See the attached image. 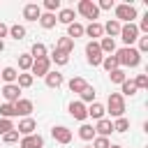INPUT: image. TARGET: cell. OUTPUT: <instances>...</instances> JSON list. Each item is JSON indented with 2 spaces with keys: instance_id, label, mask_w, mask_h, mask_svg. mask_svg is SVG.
<instances>
[{
  "instance_id": "cell-1",
  "label": "cell",
  "mask_w": 148,
  "mask_h": 148,
  "mask_svg": "<svg viewBox=\"0 0 148 148\" xmlns=\"http://www.w3.org/2000/svg\"><path fill=\"white\" fill-rule=\"evenodd\" d=\"M116 58H118V65H125V67H136L141 62V53L134 46H123L116 53Z\"/></svg>"
},
{
  "instance_id": "cell-2",
  "label": "cell",
  "mask_w": 148,
  "mask_h": 148,
  "mask_svg": "<svg viewBox=\"0 0 148 148\" xmlns=\"http://www.w3.org/2000/svg\"><path fill=\"white\" fill-rule=\"evenodd\" d=\"M106 109H109V113L113 118H123V113H125V99H123V95L120 92H111L109 102H106Z\"/></svg>"
},
{
  "instance_id": "cell-3",
  "label": "cell",
  "mask_w": 148,
  "mask_h": 148,
  "mask_svg": "<svg viewBox=\"0 0 148 148\" xmlns=\"http://www.w3.org/2000/svg\"><path fill=\"white\" fill-rule=\"evenodd\" d=\"M76 9H79V14H81V16L90 18V23L99 16V9H97V5H95L92 0H81V2L76 5Z\"/></svg>"
},
{
  "instance_id": "cell-4",
  "label": "cell",
  "mask_w": 148,
  "mask_h": 148,
  "mask_svg": "<svg viewBox=\"0 0 148 148\" xmlns=\"http://www.w3.org/2000/svg\"><path fill=\"white\" fill-rule=\"evenodd\" d=\"M136 18V7L134 5H116V21L120 23V21H127V23H132Z\"/></svg>"
},
{
  "instance_id": "cell-5",
  "label": "cell",
  "mask_w": 148,
  "mask_h": 148,
  "mask_svg": "<svg viewBox=\"0 0 148 148\" xmlns=\"http://www.w3.org/2000/svg\"><path fill=\"white\" fill-rule=\"evenodd\" d=\"M86 58H88V62H90L92 67L102 65L104 56H102V51H99V44H97V42H88V44H86Z\"/></svg>"
},
{
  "instance_id": "cell-6",
  "label": "cell",
  "mask_w": 148,
  "mask_h": 148,
  "mask_svg": "<svg viewBox=\"0 0 148 148\" xmlns=\"http://www.w3.org/2000/svg\"><path fill=\"white\" fill-rule=\"evenodd\" d=\"M120 39H123L127 46H132V44L139 39V28H136L134 23H125V25L120 28Z\"/></svg>"
},
{
  "instance_id": "cell-7",
  "label": "cell",
  "mask_w": 148,
  "mask_h": 148,
  "mask_svg": "<svg viewBox=\"0 0 148 148\" xmlns=\"http://www.w3.org/2000/svg\"><path fill=\"white\" fill-rule=\"evenodd\" d=\"M32 76H46L49 72H51V60L49 58H39V60H35L32 62Z\"/></svg>"
},
{
  "instance_id": "cell-8",
  "label": "cell",
  "mask_w": 148,
  "mask_h": 148,
  "mask_svg": "<svg viewBox=\"0 0 148 148\" xmlns=\"http://www.w3.org/2000/svg\"><path fill=\"white\" fill-rule=\"evenodd\" d=\"M18 95H21V88H18L16 83H5V88H2V97H5L9 104H16V102L21 99Z\"/></svg>"
},
{
  "instance_id": "cell-9",
  "label": "cell",
  "mask_w": 148,
  "mask_h": 148,
  "mask_svg": "<svg viewBox=\"0 0 148 148\" xmlns=\"http://www.w3.org/2000/svg\"><path fill=\"white\" fill-rule=\"evenodd\" d=\"M51 136L58 141V143H69L72 141V130H67L65 125H58L51 130Z\"/></svg>"
},
{
  "instance_id": "cell-10",
  "label": "cell",
  "mask_w": 148,
  "mask_h": 148,
  "mask_svg": "<svg viewBox=\"0 0 148 148\" xmlns=\"http://www.w3.org/2000/svg\"><path fill=\"white\" fill-rule=\"evenodd\" d=\"M39 16H42V7H39V5L30 2V5L23 7V18H25V21H39Z\"/></svg>"
},
{
  "instance_id": "cell-11",
  "label": "cell",
  "mask_w": 148,
  "mask_h": 148,
  "mask_svg": "<svg viewBox=\"0 0 148 148\" xmlns=\"http://www.w3.org/2000/svg\"><path fill=\"white\" fill-rule=\"evenodd\" d=\"M69 113L74 120H86L88 118V111H86V104L83 102H72L69 104Z\"/></svg>"
},
{
  "instance_id": "cell-12",
  "label": "cell",
  "mask_w": 148,
  "mask_h": 148,
  "mask_svg": "<svg viewBox=\"0 0 148 148\" xmlns=\"http://www.w3.org/2000/svg\"><path fill=\"white\" fill-rule=\"evenodd\" d=\"M21 148H44V139L39 134H28L21 139Z\"/></svg>"
},
{
  "instance_id": "cell-13",
  "label": "cell",
  "mask_w": 148,
  "mask_h": 148,
  "mask_svg": "<svg viewBox=\"0 0 148 148\" xmlns=\"http://www.w3.org/2000/svg\"><path fill=\"white\" fill-rule=\"evenodd\" d=\"M35 127H37V123H35L32 118H23V120L18 123L16 132H18V134H23V136H28V134H35Z\"/></svg>"
},
{
  "instance_id": "cell-14",
  "label": "cell",
  "mask_w": 148,
  "mask_h": 148,
  "mask_svg": "<svg viewBox=\"0 0 148 148\" xmlns=\"http://www.w3.org/2000/svg\"><path fill=\"white\" fill-rule=\"evenodd\" d=\"M92 130H95L99 136H109V134L113 132V123H111V120H106V118H102V120H97V125H95Z\"/></svg>"
},
{
  "instance_id": "cell-15",
  "label": "cell",
  "mask_w": 148,
  "mask_h": 148,
  "mask_svg": "<svg viewBox=\"0 0 148 148\" xmlns=\"http://www.w3.org/2000/svg\"><path fill=\"white\" fill-rule=\"evenodd\" d=\"M14 109H16V116H30L32 113V102L30 99H18L16 104H14Z\"/></svg>"
},
{
  "instance_id": "cell-16",
  "label": "cell",
  "mask_w": 148,
  "mask_h": 148,
  "mask_svg": "<svg viewBox=\"0 0 148 148\" xmlns=\"http://www.w3.org/2000/svg\"><path fill=\"white\" fill-rule=\"evenodd\" d=\"M86 111H88V116H90V118H95V120H102V118H104V113H106V109H104L99 102H92Z\"/></svg>"
},
{
  "instance_id": "cell-17",
  "label": "cell",
  "mask_w": 148,
  "mask_h": 148,
  "mask_svg": "<svg viewBox=\"0 0 148 148\" xmlns=\"http://www.w3.org/2000/svg\"><path fill=\"white\" fill-rule=\"evenodd\" d=\"M44 79H46V86H49V88H60V86H62V81H65L60 72H49Z\"/></svg>"
},
{
  "instance_id": "cell-18",
  "label": "cell",
  "mask_w": 148,
  "mask_h": 148,
  "mask_svg": "<svg viewBox=\"0 0 148 148\" xmlns=\"http://www.w3.org/2000/svg\"><path fill=\"white\" fill-rule=\"evenodd\" d=\"M83 35H88V37H102L104 35V28H102V23L92 21L88 28H83Z\"/></svg>"
},
{
  "instance_id": "cell-19",
  "label": "cell",
  "mask_w": 148,
  "mask_h": 148,
  "mask_svg": "<svg viewBox=\"0 0 148 148\" xmlns=\"http://www.w3.org/2000/svg\"><path fill=\"white\" fill-rule=\"evenodd\" d=\"M56 21H60V23H65V25L74 23V9H72V7L60 9V14H58V18H56Z\"/></svg>"
},
{
  "instance_id": "cell-20",
  "label": "cell",
  "mask_w": 148,
  "mask_h": 148,
  "mask_svg": "<svg viewBox=\"0 0 148 148\" xmlns=\"http://www.w3.org/2000/svg\"><path fill=\"white\" fill-rule=\"evenodd\" d=\"M56 49L62 51V53H72V51H74V39H69V37H60L58 44H56Z\"/></svg>"
},
{
  "instance_id": "cell-21",
  "label": "cell",
  "mask_w": 148,
  "mask_h": 148,
  "mask_svg": "<svg viewBox=\"0 0 148 148\" xmlns=\"http://www.w3.org/2000/svg\"><path fill=\"white\" fill-rule=\"evenodd\" d=\"M67 37H69V39L83 37V25H81V23H76V21H74V23H69V25H67Z\"/></svg>"
},
{
  "instance_id": "cell-22",
  "label": "cell",
  "mask_w": 148,
  "mask_h": 148,
  "mask_svg": "<svg viewBox=\"0 0 148 148\" xmlns=\"http://www.w3.org/2000/svg\"><path fill=\"white\" fill-rule=\"evenodd\" d=\"M39 25H42L44 30H51V28L56 25V14H49V12L42 14V16H39Z\"/></svg>"
},
{
  "instance_id": "cell-23",
  "label": "cell",
  "mask_w": 148,
  "mask_h": 148,
  "mask_svg": "<svg viewBox=\"0 0 148 148\" xmlns=\"http://www.w3.org/2000/svg\"><path fill=\"white\" fill-rule=\"evenodd\" d=\"M104 28V32H109V37H113V35H120V23L116 21V18H111V21H106V25H102Z\"/></svg>"
},
{
  "instance_id": "cell-24",
  "label": "cell",
  "mask_w": 148,
  "mask_h": 148,
  "mask_svg": "<svg viewBox=\"0 0 148 148\" xmlns=\"http://www.w3.org/2000/svg\"><path fill=\"white\" fill-rule=\"evenodd\" d=\"M99 51H102V53H113V51H116V42H113V37H102V42H99Z\"/></svg>"
},
{
  "instance_id": "cell-25",
  "label": "cell",
  "mask_w": 148,
  "mask_h": 148,
  "mask_svg": "<svg viewBox=\"0 0 148 148\" xmlns=\"http://www.w3.org/2000/svg\"><path fill=\"white\" fill-rule=\"evenodd\" d=\"M30 56H32V60L46 58V46H44V44H39V42H35V44H32V49H30Z\"/></svg>"
},
{
  "instance_id": "cell-26",
  "label": "cell",
  "mask_w": 148,
  "mask_h": 148,
  "mask_svg": "<svg viewBox=\"0 0 148 148\" xmlns=\"http://www.w3.org/2000/svg\"><path fill=\"white\" fill-rule=\"evenodd\" d=\"M102 67H104L106 72H113V69H118L120 65H118V58H116V56H104V60H102Z\"/></svg>"
},
{
  "instance_id": "cell-27",
  "label": "cell",
  "mask_w": 148,
  "mask_h": 148,
  "mask_svg": "<svg viewBox=\"0 0 148 148\" xmlns=\"http://www.w3.org/2000/svg\"><path fill=\"white\" fill-rule=\"evenodd\" d=\"M0 76H2L7 83H14V81L18 79V72H16L14 67H5V69H0Z\"/></svg>"
},
{
  "instance_id": "cell-28",
  "label": "cell",
  "mask_w": 148,
  "mask_h": 148,
  "mask_svg": "<svg viewBox=\"0 0 148 148\" xmlns=\"http://www.w3.org/2000/svg\"><path fill=\"white\" fill-rule=\"evenodd\" d=\"M14 116H16V109H14V104L5 102V104L0 106V118H7V120H12Z\"/></svg>"
},
{
  "instance_id": "cell-29",
  "label": "cell",
  "mask_w": 148,
  "mask_h": 148,
  "mask_svg": "<svg viewBox=\"0 0 148 148\" xmlns=\"http://www.w3.org/2000/svg\"><path fill=\"white\" fill-rule=\"evenodd\" d=\"M51 60H53L56 65H67V62H69V53H62V51L56 49V51L51 53Z\"/></svg>"
},
{
  "instance_id": "cell-30",
  "label": "cell",
  "mask_w": 148,
  "mask_h": 148,
  "mask_svg": "<svg viewBox=\"0 0 148 148\" xmlns=\"http://www.w3.org/2000/svg\"><path fill=\"white\" fill-rule=\"evenodd\" d=\"M32 62H35V60H32L30 53H21V56H18V67H21L23 72H28V69L32 67Z\"/></svg>"
},
{
  "instance_id": "cell-31",
  "label": "cell",
  "mask_w": 148,
  "mask_h": 148,
  "mask_svg": "<svg viewBox=\"0 0 148 148\" xmlns=\"http://www.w3.org/2000/svg\"><path fill=\"white\" fill-rule=\"evenodd\" d=\"M86 86H88V83H86V79H81V76H74V79L69 81V90H72V92H81Z\"/></svg>"
},
{
  "instance_id": "cell-32",
  "label": "cell",
  "mask_w": 148,
  "mask_h": 148,
  "mask_svg": "<svg viewBox=\"0 0 148 148\" xmlns=\"http://www.w3.org/2000/svg\"><path fill=\"white\" fill-rule=\"evenodd\" d=\"M79 136H81L83 141L95 139V130H92V125H81V127H79Z\"/></svg>"
},
{
  "instance_id": "cell-33",
  "label": "cell",
  "mask_w": 148,
  "mask_h": 148,
  "mask_svg": "<svg viewBox=\"0 0 148 148\" xmlns=\"http://www.w3.org/2000/svg\"><path fill=\"white\" fill-rule=\"evenodd\" d=\"M9 37H12V39H23V37H25V28L18 25V23L12 25V28H9Z\"/></svg>"
},
{
  "instance_id": "cell-34",
  "label": "cell",
  "mask_w": 148,
  "mask_h": 148,
  "mask_svg": "<svg viewBox=\"0 0 148 148\" xmlns=\"http://www.w3.org/2000/svg\"><path fill=\"white\" fill-rule=\"evenodd\" d=\"M16 81H18V83H16L18 88H30V86H32V81H35V76H32V74H18V79H16Z\"/></svg>"
},
{
  "instance_id": "cell-35",
  "label": "cell",
  "mask_w": 148,
  "mask_h": 148,
  "mask_svg": "<svg viewBox=\"0 0 148 148\" xmlns=\"http://www.w3.org/2000/svg\"><path fill=\"white\" fill-rule=\"evenodd\" d=\"M79 95H81V102H95V88L92 86H86Z\"/></svg>"
},
{
  "instance_id": "cell-36",
  "label": "cell",
  "mask_w": 148,
  "mask_h": 148,
  "mask_svg": "<svg viewBox=\"0 0 148 148\" xmlns=\"http://www.w3.org/2000/svg\"><path fill=\"white\" fill-rule=\"evenodd\" d=\"M130 130V120L123 116V118H116V123H113V132H127Z\"/></svg>"
},
{
  "instance_id": "cell-37",
  "label": "cell",
  "mask_w": 148,
  "mask_h": 148,
  "mask_svg": "<svg viewBox=\"0 0 148 148\" xmlns=\"http://www.w3.org/2000/svg\"><path fill=\"white\" fill-rule=\"evenodd\" d=\"M109 76H111V83H123V81H127V76H125V72L118 67V69H113V72H109Z\"/></svg>"
},
{
  "instance_id": "cell-38",
  "label": "cell",
  "mask_w": 148,
  "mask_h": 148,
  "mask_svg": "<svg viewBox=\"0 0 148 148\" xmlns=\"http://www.w3.org/2000/svg\"><path fill=\"white\" fill-rule=\"evenodd\" d=\"M120 86H123V95H127V97L136 95V86H134V81H123Z\"/></svg>"
},
{
  "instance_id": "cell-39",
  "label": "cell",
  "mask_w": 148,
  "mask_h": 148,
  "mask_svg": "<svg viewBox=\"0 0 148 148\" xmlns=\"http://www.w3.org/2000/svg\"><path fill=\"white\" fill-rule=\"evenodd\" d=\"M12 130H16L14 127V123L12 120H7V118H0V136H5L7 132H12Z\"/></svg>"
},
{
  "instance_id": "cell-40",
  "label": "cell",
  "mask_w": 148,
  "mask_h": 148,
  "mask_svg": "<svg viewBox=\"0 0 148 148\" xmlns=\"http://www.w3.org/2000/svg\"><path fill=\"white\" fill-rule=\"evenodd\" d=\"M44 7H46L49 14H53V12L60 7V0H44Z\"/></svg>"
},
{
  "instance_id": "cell-41",
  "label": "cell",
  "mask_w": 148,
  "mask_h": 148,
  "mask_svg": "<svg viewBox=\"0 0 148 148\" xmlns=\"http://www.w3.org/2000/svg\"><path fill=\"white\" fill-rule=\"evenodd\" d=\"M111 143H109V139L106 136H97L95 141H92V148H109Z\"/></svg>"
},
{
  "instance_id": "cell-42",
  "label": "cell",
  "mask_w": 148,
  "mask_h": 148,
  "mask_svg": "<svg viewBox=\"0 0 148 148\" xmlns=\"http://www.w3.org/2000/svg\"><path fill=\"white\" fill-rule=\"evenodd\" d=\"M134 86H136V90H139V88H148V76H146V74H139L136 81H134Z\"/></svg>"
},
{
  "instance_id": "cell-43",
  "label": "cell",
  "mask_w": 148,
  "mask_h": 148,
  "mask_svg": "<svg viewBox=\"0 0 148 148\" xmlns=\"http://www.w3.org/2000/svg\"><path fill=\"white\" fill-rule=\"evenodd\" d=\"M2 139H5V143H16V141H18V132H16V130H12V132H7Z\"/></svg>"
},
{
  "instance_id": "cell-44",
  "label": "cell",
  "mask_w": 148,
  "mask_h": 148,
  "mask_svg": "<svg viewBox=\"0 0 148 148\" xmlns=\"http://www.w3.org/2000/svg\"><path fill=\"white\" fill-rule=\"evenodd\" d=\"M136 28H139V32H148V12L141 16V23H139Z\"/></svg>"
},
{
  "instance_id": "cell-45",
  "label": "cell",
  "mask_w": 148,
  "mask_h": 148,
  "mask_svg": "<svg viewBox=\"0 0 148 148\" xmlns=\"http://www.w3.org/2000/svg\"><path fill=\"white\" fill-rule=\"evenodd\" d=\"M139 53H143V51H148V37H139V49H136Z\"/></svg>"
},
{
  "instance_id": "cell-46",
  "label": "cell",
  "mask_w": 148,
  "mask_h": 148,
  "mask_svg": "<svg viewBox=\"0 0 148 148\" xmlns=\"http://www.w3.org/2000/svg\"><path fill=\"white\" fill-rule=\"evenodd\" d=\"M113 7V0H99V5H97V9H111Z\"/></svg>"
},
{
  "instance_id": "cell-47",
  "label": "cell",
  "mask_w": 148,
  "mask_h": 148,
  "mask_svg": "<svg viewBox=\"0 0 148 148\" xmlns=\"http://www.w3.org/2000/svg\"><path fill=\"white\" fill-rule=\"evenodd\" d=\"M7 35H9V28H7V25L0 21V39H2V37H7Z\"/></svg>"
},
{
  "instance_id": "cell-48",
  "label": "cell",
  "mask_w": 148,
  "mask_h": 148,
  "mask_svg": "<svg viewBox=\"0 0 148 148\" xmlns=\"http://www.w3.org/2000/svg\"><path fill=\"white\" fill-rule=\"evenodd\" d=\"M2 51H5V42L0 39V53H2Z\"/></svg>"
},
{
  "instance_id": "cell-49",
  "label": "cell",
  "mask_w": 148,
  "mask_h": 148,
  "mask_svg": "<svg viewBox=\"0 0 148 148\" xmlns=\"http://www.w3.org/2000/svg\"><path fill=\"white\" fill-rule=\"evenodd\" d=\"M109 148H123V146H109Z\"/></svg>"
},
{
  "instance_id": "cell-50",
  "label": "cell",
  "mask_w": 148,
  "mask_h": 148,
  "mask_svg": "<svg viewBox=\"0 0 148 148\" xmlns=\"http://www.w3.org/2000/svg\"><path fill=\"white\" fill-rule=\"evenodd\" d=\"M83 148H92V146H83Z\"/></svg>"
}]
</instances>
